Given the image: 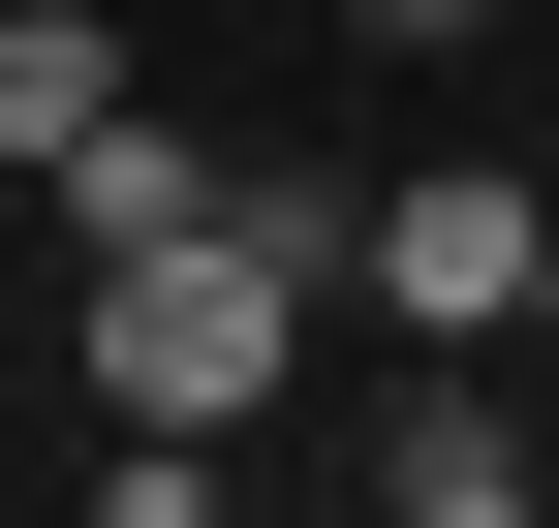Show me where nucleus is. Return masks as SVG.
Wrapping results in <instances>:
<instances>
[{
	"mask_svg": "<svg viewBox=\"0 0 559 528\" xmlns=\"http://www.w3.org/2000/svg\"><path fill=\"white\" fill-rule=\"evenodd\" d=\"M311 249H342V187H218V218L94 249V435H249L311 343Z\"/></svg>",
	"mask_w": 559,
	"mask_h": 528,
	"instance_id": "1",
	"label": "nucleus"
},
{
	"mask_svg": "<svg viewBox=\"0 0 559 528\" xmlns=\"http://www.w3.org/2000/svg\"><path fill=\"white\" fill-rule=\"evenodd\" d=\"M528 218H559V187H498V156H436V187H342V280H373L404 343H528Z\"/></svg>",
	"mask_w": 559,
	"mask_h": 528,
	"instance_id": "2",
	"label": "nucleus"
},
{
	"mask_svg": "<svg viewBox=\"0 0 559 528\" xmlns=\"http://www.w3.org/2000/svg\"><path fill=\"white\" fill-rule=\"evenodd\" d=\"M124 94H156V62H124L94 0H0V187H62V156H94Z\"/></svg>",
	"mask_w": 559,
	"mask_h": 528,
	"instance_id": "3",
	"label": "nucleus"
},
{
	"mask_svg": "<svg viewBox=\"0 0 559 528\" xmlns=\"http://www.w3.org/2000/svg\"><path fill=\"white\" fill-rule=\"evenodd\" d=\"M373 528H559V497L498 467V405H404V435H373Z\"/></svg>",
	"mask_w": 559,
	"mask_h": 528,
	"instance_id": "4",
	"label": "nucleus"
},
{
	"mask_svg": "<svg viewBox=\"0 0 559 528\" xmlns=\"http://www.w3.org/2000/svg\"><path fill=\"white\" fill-rule=\"evenodd\" d=\"M32 218H94V249H156V218H218V156H187V124H156V94H124V124H94V156H62V187H32Z\"/></svg>",
	"mask_w": 559,
	"mask_h": 528,
	"instance_id": "5",
	"label": "nucleus"
},
{
	"mask_svg": "<svg viewBox=\"0 0 559 528\" xmlns=\"http://www.w3.org/2000/svg\"><path fill=\"white\" fill-rule=\"evenodd\" d=\"M94 528H249V497H218V435H124V467H94Z\"/></svg>",
	"mask_w": 559,
	"mask_h": 528,
	"instance_id": "6",
	"label": "nucleus"
},
{
	"mask_svg": "<svg viewBox=\"0 0 559 528\" xmlns=\"http://www.w3.org/2000/svg\"><path fill=\"white\" fill-rule=\"evenodd\" d=\"M342 32H404V62H436V32H498V0H342Z\"/></svg>",
	"mask_w": 559,
	"mask_h": 528,
	"instance_id": "7",
	"label": "nucleus"
},
{
	"mask_svg": "<svg viewBox=\"0 0 559 528\" xmlns=\"http://www.w3.org/2000/svg\"><path fill=\"white\" fill-rule=\"evenodd\" d=\"M528 343H559V218H528Z\"/></svg>",
	"mask_w": 559,
	"mask_h": 528,
	"instance_id": "8",
	"label": "nucleus"
}]
</instances>
